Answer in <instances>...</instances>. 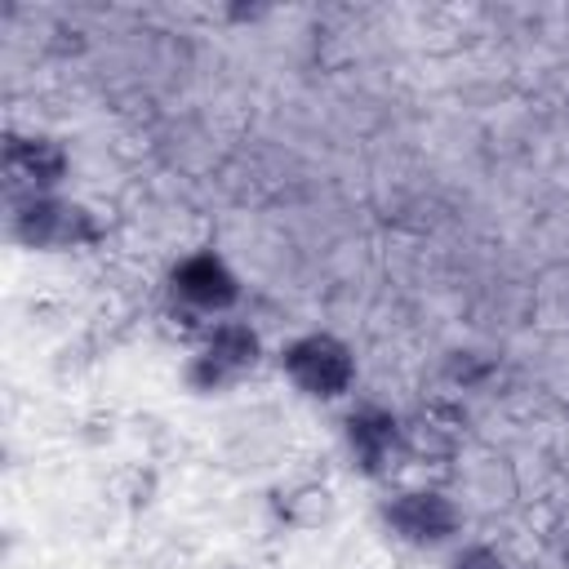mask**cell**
<instances>
[{"mask_svg":"<svg viewBox=\"0 0 569 569\" xmlns=\"http://www.w3.org/2000/svg\"><path fill=\"white\" fill-rule=\"evenodd\" d=\"M387 525L413 547H436L458 529V507L440 493H400L387 507Z\"/></svg>","mask_w":569,"mask_h":569,"instance_id":"obj_4","label":"cell"},{"mask_svg":"<svg viewBox=\"0 0 569 569\" xmlns=\"http://www.w3.org/2000/svg\"><path fill=\"white\" fill-rule=\"evenodd\" d=\"M253 360H258V333H253L249 325L227 320V325H218V329L209 333V347L196 356L191 382H196L200 391H213V387H222V382H236Z\"/></svg>","mask_w":569,"mask_h":569,"instance_id":"obj_2","label":"cell"},{"mask_svg":"<svg viewBox=\"0 0 569 569\" xmlns=\"http://www.w3.org/2000/svg\"><path fill=\"white\" fill-rule=\"evenodd\" d=\"M449 569H516L498 547H485V542H476V547H462L458 556H453V565Z\"/></svg>","mask_w":569,"mask_h":569,"instance_id":"obj_10","label":"cell"},{"mask_svg":"<svg viewBox=\"0 0 569 569\" xmlns=\"http://www.w3.org/2000/svg\"><path fill=\"white\" fill-rule=\"evenodd\" d=\"M173 293H178L182 302L209 311V307H222V302L236 298V280H231V271H227L213 253H200V258H187V262L173 271Z\"/></svg>","mask_w":569,"mask_h":569,"instance_id":"obj_7","label":"cell"},{"mask_svg":"<svg viewBox=\"0 0 569 569\" xmlns=\"http://www.w3.org/2000/svg\"><path fill=\"white\" fill-rule=\"evenodd\" d=\"M13 236L22 244L53 249V244H76L80 236H89V227H84V213L80 209L58 204L49 196H27L13 209Z\"/></svg>","mask_w":569,"mask_h":569,"instance_id":"obj_3","label":"cell"},{"mask_svg":"<svg viewBox=\"0 0 569 569\" xmlns=\"http://www.w3.org/2000/svg\"><path fill=\"white\" fill-rule=\"evenodd\" d=\"M329 511H333V498H329V489L316 485V480H302V485H293L289 493H280V516H284L289 525H298V529L320 525Z\"/></svg>","mask_w":569,"mask_h":569,"instance_id":"obj_9","label":"cell"},{"mask_svg":"<svg viewBox=\"0 0 569 569\" xmlns=\"http://www.w3.org/2000/svg\"><path fill=\"white\" fill-rule=\"evenodd\" d=\"M4 164H9V173H13L18 182L31 187V196H40L44 187H53V182L67 173V156H62V147L49 142V138H13Z\"/></svg>","mask_w":569,"mask_h":569,"instance_id":"obj_8","label":"cell"},{"mask_svg":"<svg viewBox=\"0 0 569 569\" xmlns=\"http://www.w3.org/2000/svg\"><path fill=\"white\" fill-rule=\"evenodd\" d=\"M347 445H351V453H356V462L365 471H382L400 449V427H396V418L387 409L365 405V409H356L347 418Z\"/></svg>","mask_w":569,"mask_h":569,"instance_id":"obj_6","label":"cell"},{"mask_svg":"<svg viewBox=\"0 0 569 569\" xmlns=\"http://www.w3.org/2000/svg\"><path fill=\"white\" fill-rule=\"evenodd\" d=\"M462 436H467V418H462V409L449 405V400L422 405V409L409 418V427H405L409 449L422 453V458H453V453L462 449Z\"/></svg>","mask_w":569,"mask_h":569,"instance_id":"obj_5","label":"cell"},{"mask_svg":"<svg viewBox=\"0 0 569 569\" xmlns=\"http://www.w3.org/2000/svg\"><path fill=\"white\" fill-rule=\"evenodd\" d=\"M284 369L289 378L307 391V396H338L351 387V373H356V360L351 351L329 338V333H307L298 338L289 351H284Z\"/></svg>","mask_w":569,"mask_h":569,"instance_id":"obj_1","label":"cell"}]
</instances>
